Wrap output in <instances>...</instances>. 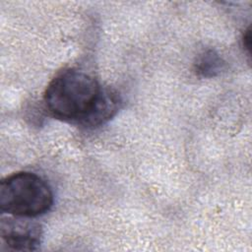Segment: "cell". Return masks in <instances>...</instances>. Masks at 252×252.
<instances>
[{
  "label": "cell",
  "instance_id": "6da1fadb",
  "mask_svg": "<svg viewBox=\"0 0 252 252\" xmlns=\"http://www.w3.org/2000/svg\"><path fill=\"white\" fill-rule=\"evenodd\" d=\"M101 90L91 75L77 69H69L48 84L44 102L53 116L81 124L92 110Z\"/></svg>",
  "mask_w": 252,
  "mask_h": 252
},
{
  "label": "cell",
  "instance_id": "8992f818",
  "mask_svg": "<svg viewBox=\"0 0 252 252\" xmlns=\"http://www.w3.org/2000/svg\"><path fill=\"white\" fill-rule=\"evenodd\" d=\"M250 43H251V32H250V29H248V31L243 36V46L247 49L248 54L250 53Z\"/></svg>",
  "mask_w": 252,
  "mask_h": 252
},
{
  "label": "cell",
  "instance_id": "5b68a950",
  "mask_svg": "<svg viewBox=\"0 0 252 252\" xmlns=\"http://www.w3.org/2000/svg\"><path fill=\"white\" fill-rule=\"evenodd\" d=\"M225 67V62L214 49L202 51L195 59L194 71L202 78L218 76Z\"/></svg>",
  "mask_w": 252,
  "mask_h": 252
},
{
  "label": "cell",
  "instance_id": "277c9868",
  "mask_svg": "<svg viewBox=\"0 0 252 252\" xmlns=\"http://www.w3.org/2000/svg\"><path fill=\"white\" fill-rule=\"evenodd\" d=\"M119 105L120 96L117 93L109 88L102 89L94 105L81 122V125L85 127H97L104 124L115 115Z\"/></svg>",
  "mask_w": 252,
  "mask_h": 252
},
{
  "label": "cell",
  "instance_id": "3957f363",
  "mask_svg": "<svg viewBox=\"0 0 252 252\" xmlns=\"http://www.w3.org/2000/svg\"><path fill=\"white\" fill-rule=\"evenodd\" d=\"M0 237L11 250L32 251L41 243L42 227L27 217H2Z\"/></svg>",
  "mask_w": 252,
  "mask_h": 252
},
{
  "label": "cell",
  "instance_id": "7a4b0ae2",
  "mask_svg": "<svg viewBox=\"0 0 252 252\" xmlns=\"http://www.w3.org/2000/svg\"><path fill=\"white\" fill-rule=\"evenodd\" d=\"M53 204L49 185L32 172H18L1 181L0 209L12 216L32 218L47 212Z\"/></svg>",
  "mask_w": 252,
  "mask_h": 252
}]
</instances>
